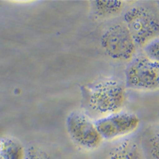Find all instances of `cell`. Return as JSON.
Here are the masks:
<instances>
[{"label":"cell","mask_w":159,"mask_h":159,"mask_svg":"<svg viewBox=\"0 0 159 159\" xmlns=\"http://www.w3.org/2000/svg\"><path fill=\"white\" fill-rule=\"evenodd\" d=\"M83 98L87 112L102 118L122 111L127 98L125 86L116 79L103 78L86 86Z\"/></svg>","instance_id":"obj_1"},{"label":"cell","mask_w":159,"mask_h":159,"mask_svg":"<svg viewBox=\"0 0 159 159\" xmlns=\"http://www.w3.org/2000/svg\"><path fill=\"white\" fill-rule=\"evenodd\" d=\"M124 20V24L136 46L144 47L153 39L157 38L158 18L150 9L144 6L133 7L125 13Z\"/></svg>","instance_id":"obj_2"},{"label":"cell","mask_w":159,"mask_h":159,"mask_svg":"<svg viewBox=\"0 0 159 159\" xmlns=\"http://www.w3.org/2000/svg\"><path fill=\"white\" fill-rule=\"evenodd\" d=\"M125 86L139 91H154L159 86V63L144 55L135 56L125 70Z\"/></svg>","instance_id":"obj_3"},{"label":"cell","mask_w":159,"mask_h":159,"mask_svg":"<svg viewBox=\"0 0 159 159\" xmlns=\"http://www.w3.org/2000/svg\"><path fill=\"white\" fill-rule=\"evenodd\" d=\"M101 45L108 57L118 61H130L137 47L124 23L107 28L102 36Z\"/></svg>","instance_id":"obj_4"},{"label":"cell","mask_w":159,"mask_h":159,"mask_svg":"<svg viewBox=\"0 0 159 159\" xmlns=\"http://www.w3.org/2000/svg\"><path fill=\"white\" fill-rule=\"evenodd\" d=\"M66 129L74 143L87 150H93L101 146L102 138L95 122L85 113L75 111L66 119Z\"/></svg>","instance_id":"obj_5"},{"label":"cell","mask_w":159,"mask_h":159,"mask_svg":"<svg viewBox=\"0 0 159 159\" xmlns=\"http://www.w3.org/2000/svg\"><path fill=\"white\" fill-rule=\"evenodd\" d=\"M140 122L135 113L122 110L99 118L95 124L102 140L112 141L133 133L137 129Z\"/></svg>","instance_id":"obj_6"},{"label":"cell","mask_w":159,"mask_h":159,"mask_svg":"<svg viewBox=\"0 0 159 159\" xmlns=\"http://www.w3.org/2000/svg\"><path fill=\"white\" fill-rule=\"evenodd\" d=\"M26 149L23 144L13 137L0 138V157L3 159H25Z\"/></svg>","instance_id":"obj_7"},{"label":"cell","mask_w":159,"mask_h":159,"mask_svg":"<svg viewBox=\"0 0 159 159\" xmlns=\"http://www.w3.org/2000/svg\"><path fill=\"white\" fill-rule=\"evenodd\" d=\"M92 3L94 15L101 19L118 16L124 9V2L119 0H98L93 1Z\"/></svg>","instance_id":"obj_8"},{"label":"cell","mask_w":159,"mask_h":159,"mask_svg":"<svg viewBox=\"0 0 159 159\" xmlns=\"http://www.w3.org/2000/svg\"><path fill=\"white\" fill-rule=\"evenodd\" d=\"M109 159H140L138 147L131 141H124L111 151Z\"/></svg>","instance_id":"obj_9"},{"label":"cell","mask_w":159,"mask_h":159,"mask_svg":"<svg viewBox=\"0 0 159 159\" xmlns=\"http://www.w3.org/2000/svg\"><path fill=\"white\" fill-rule=\"evenodd\" d=\"M144 55L151 60L158 62L159 60V42L158 38H155L147 43L143 47Z\"/></svg>","instance_id":"obj_10"},{"label":"cell","mask_w":159,"mask_h":159,"mask_svg":"<svg viewBox=\"0 0 159 159\" xmlns=\"http://www.w3.org/2000/svg\"><path fill=\"white\" fill-rule=\"evenodd\" d=\"M25 159H52V157L42 148L31 147L26 150V155Z\"/></svg>","instance_id":"obj_11"},{"label":"cell","mask_w":159,"mask_h":159,"mask_svg":"<svg viewBox=\"0 0 159 159\" xmlns=\"http://www.w3.org/2000/svg\"><path fill=\"white\" fill-rule=\"evenodd\" d=\"M0 159H3V158H2V157H0Z\"/></svg>","instance_id":"obj_12"}]
</instances>
